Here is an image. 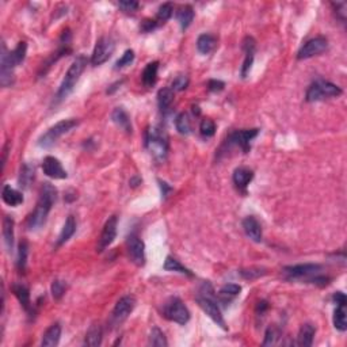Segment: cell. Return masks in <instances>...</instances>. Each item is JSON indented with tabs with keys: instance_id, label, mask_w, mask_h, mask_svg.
<instances>
[{
	"instance_id": "cell-25",
	"label": "cell",
	"mask_w": 347,
	"mask_h": 347,
	"mask_svg": "<svg viewBox=\"0 0 347 347\" xmlns=\"http://www.w3.org/2000/svg\"><path fill=\"white\" fill-rule=\"evenodd\" d=\"M217 40L212 34H201L197 40V49L202 55H209L216 49Z\"/></svg>"
},
{
	"instance_id": "cell-33",
	"label": "cell",
	"mask_w": 347,
	"mask_h": 347,
	"mask_svg": "<svg viewBox=\"0 0 347 347\" xmlns=\"http://www.w3.org/2000/svg\"><path fill=\"white\" fill-rule=\"evenodd\" d=\"M172 102H174V91L171 90V88L166 87V88H162V90L159 91L158 103H159V107H160V110H162L163 113L170 109Z\"/></svg>"
},
{
	"instance_id": "cell-41",
	"label": "cell",
	"mask_w": 347,
	"mask_h": 347,
	"mask_svg": "<svg viewBox=\"0 0 347 347\" xmlns=\"http://www.w3.org/2000/svg\"><path fill=\"white\" fill-rule=\"evenodd\" d=\"M200 132H201L202 137H212L216 133V123L210 118L202 119L201 125H200Z\"/></svg>"
},
{
	"instance_id": "cell-13",
	"label": "cell",
	"mask_w": 347,
	"mask_h": 347,
	"mask_svg": "<svg viewBox=\"0 0 347 347\" xmlns=\"http://www.w3.org/2000/svg\"><path fill=\"white\" fill-rule=\"evenodd\" d=\"M134 307H136V299L133 296H123L122 299H119L118 303L115 304L114 309H113V316H111L113 323H122L123 320L132 313Z\"/></svg>"
},
{
	"instance_id": "cell-2",
	"label": "cell",
	"mask_w": 347,
	"mask_h": 347,
	"mask_svg": "<svg viewBox=\"0 0 347 347\" xmlns=\"http://www.w3.org/2000/svg\"><path fill=\"white\" fill-rule=\"evenodd\" d=\"M87 65V57L84 55H79L73 60V63L71 64V67L68 69V72L65 73V78H64L63 83L60 86L57 94H56V102L59 103L61 101L67 98L68 95L71 94L73 88H75L78 80L80 79V76L83 73V71L86 69Z\"/></svg>"
},
{
	"instance_id": "cell-23",
	"label": "cell",
	"mask_w": 347,
	"mask_h": 347,
	"mask_svg": "<svg viewBox=\"0 0 347 347\" xmlns=\"http://www.w3.org/2000/svg\"><path fill=\"white\" fill-rule=\"evenodd\" d=\"M12 293L15 294L20 305L24 308V311L30 313L32 312V303H30V292H29V289L22 284H15L12 285Z\"/></svg>"
},
{
	"instance_id": "cell-24",
	"label": "cell",
	"mask_w": 347,
	"mask_h": 347,
	"mask_svg": "<svg viewBox=\"0 0 347 347\" xmlns=\"http://www.w3.org/2000/svg\"><path fill=\"white\" fill-rule=\"evenodd\" d=\"M2 198L3 201L10 206H18L23 202V195L18 190L12 189L10 185H4L3 191H2Z\"/></svg>"
},
{
	"instance_id": "cell-47",
	"label": "cell",
	"mask_w": 347,
	"mask_h": 347,
	"mask_svg": "<svg viewBox=\"0 0 347 347\" xmlns=\"http://www.w3.org/2000/svg\"><path fill=\"white\" fill-rule=\"evenodd\" d=\"M140 4L137 2H133V0H123V2H119L118 7L122 10L123 12H136Z\"/></svg>"
},
{
	"instance_id": "cell-20",
	"label": "cell",
	"mask_w": 347,
	"mask_h": 347,
	"mask_svg": "<svg viewBox=\"0 0 347 347\" xmlns=\"http://www.w3.org/2000/svg\"><path fill=\"white\" fill-rule=\"evenodd\" d=\"M254 172L250 168H245V167H239L233 172V183L236 185L237 189L244 190L249 183L253 181Z\"/></svg>"
},
{
	"instance_id": "cell-5",
	"label": "cell",
	"mask_w": 347,
	"mask_h": 347,
	"mask_svg": "<svg viewBox=\"0 0 347 347\" xmlns=\"http://www.w3.org/2000/svg\"><path fill=\"white\" fill-rule=\"evenodd\" d=\"M163 316L174 323L185 326L190 320V312L183 301L178 297H170L163 305Z\"/></svg>"
},
{
	"instance_id": "cell-10",
	"label": "cell",
	"mask_w": 347,
	"mask_h": 347,
	"mask_svg": "<svg viewBox=\"0 0 347 347\" xmlns=\"http://www.w3.org/2000/svg\"><path fill=\"white\" fill-rule=\"evenodd\" d=\"M258 132L259 129H243V130H236L233 132L231 136L227 140V144L228 145L239 146L244 154H247L251 148V140L255 138L258 136Z\"/></svg>"
},
{
	"instance_id": "cell-18",
	"label": "cell",
	"mask_w": 347,
	"mask_h": 347,
	"mask_svg": "<svg viewBox=\"0 0 347 347\" xmlns=\"http://www.w3.org/2000/svg\"><path fill=\"white\" fill-rule=\"evenodd\" d=\"M243 51L245 52V60L243 63V67H241V78H247V75L251 71L254 61V52H255V41H254V38L247 37L243 41Z\"/></svg>"
},
{
	"instance_id": "cell-51",
	"label": "cell",
	"mask_w": 347,
	"mask_h": 347,
	"mask_svg": "<svg viewBox=\"0 0 347 347\" xmlns=\"http://www.w3.org/2000/svg\"><path fill=\"white\" fill-rule=\"evenodd\" d=\"M332 300H334V303H335L336 305H346L347 304L346 296H344L342 292H336L335 294H334V297H332Z\"/></svg>"
},
{
	"instance_id": "cell-8",
	"label": "cell",
	"mask_w": 347,
	"mask_h": 347,
	"mask_svg": "<svg viewBox=\"0 0 347 347\" xmlns=\"http://www.w3.org/2000/svg\"><path fill=\"white\" fill-rule=\"evenodd\" d=\"M197 303L202 308V311L205 312L206 315L209 316L217 326H220L222 330H227V324H225L224 317L221 315L220 308L216 304L213 297L210 296V294H200V296H197Z\"/></svg>"
},
{
	"instance_id": "cell-38",
	"label": "cell",
	"mask_w": 347,
	"mask_h": 347,
	"mask_svg": "<svg viewBox=\"0 0 347 347\" xmlns=\"http://www.w3.org/2000/svg\"><path fill=\"white\" fill-rule=\"evenodd\" d=\"M150 344L151 346H156V347L168 346V342H167L166 336H164L163 331L159 327L152 328V331H151V335H150Z\"/></svg>"
},
{
	"instance_id": "cell-3",
	"label": "cell",
	"mask_w": 347,
	"mask_h": 347,
	"mask_svg": "<svg viewBox=\"0 0 347 347\" xmlns=\"http://www.w3.org/2000/svg\"><path fill=\"white\" fill-rule=\"evenodd\" d=\"M145 148L155 160H166L168 154V137L166 132L159 127L148 128L145 132Z\"/></svg>"
},
{
	"instance_id": "cell-17",
	"label": "cell",
	"mask_w": 347,
	"mask_h": 347,
	"mask_svg": "<svg viewBox=\"0 0 347 347\" xmlns=\"http://www.w3.org/2000/svg\"><path fill=\"white\" fill-rule=\"evenodd\" d=\"M243 228H244L245 235L251 239V240L262 241V225H260L259 221L255 218L254 216L245 217L243 220Z\"/></svg>"
},
{
	"instance_id": "cell-6",
	"label": "cell",
	"mask_w": 347,
	"mask_h": 347,
	"mask_svg": "<svg viewBox=\"0 0 347 347\" xmlns=\"http://www.w3.org/2000/svg\"><path fill=\"white\" fill-rule=\"evenodd\" d=\"M79 121L78 119H63L56 125L47 129L46 133H43L38 140V145L42 148H49L59 140L61 136L68 133L69 130H72L75 127H78Z\"/></svg>"
},
{
	"instance_id": "cell-36",
	"label": "cell",
	"mask_w": 347,
	"mask_h": 347,
	"mask_svg": "<svg viewBox=\"0 0 347 347\" xmlns=\"http://www.w3.org/2000/svg\"><path fill=\"white\" fill-rule=\"evenodd\" d=\"M164 270H167V271H177V272H181V274H185V276L193 277V272L190 271L189 268H186L185 266H182V264L172 257L166 258V262H164Z\"/></svg>"
},
{
	"instance_id": "cell-4",
	"label": "cell",
	"mask_w": 347,
	"mask_h": 347,
	"mask_svg": "<svg viewBox=\"0 0 347 347\" xmlns=\"http://www.w3.org/2000/svg\"><path fill=\"white\" fill-rule=\"evenodd\" d=\"M339 95H342V88L339 86L327 82V80H317L309 86L305 98H307V102H317V101L339 96Z\"/></svg>"
},
{
	"instance_id": "cell-42",
	"label": "cell",
	"mask_w": 347,
	"mask_h": 347,
	"mask_svg": "<svg viewBox=\"0 0 347 347\" xmlns=\"http://www.w3.org/2000/svg\"><path fill=\"white\" fill-rule=\"evenodd\" d=\"M240 276L244 278V280H255V278H259V277L264 276L266 274V270L260 267H251V268H241Z\"/></svg>"
},
{
	"instance_id": "cell-7",
	"label": "cell",
	"mask_w": 347,
	"mask_h": 347,
	"mask_svg": "<svg viewBox=\"0 0 347 347\" xmlns=\"http://www.w3.org/2000/svg\"><path fill=\"white\" fill-rule=\"evenodd\" d=\"M114 41L111 40L110 37H102L95 45V49L92 52V56H91V64L94 67H98L101 64L106 63L107 60L111 57V55L114 53Z\"/></svg>"
},
{
	"instance_id": "cell-12",
	"label": "cell",
	"mask_w": 347,
	"mask_h": 347,
	"mask_svg": "<svg viewBox=\"0 0 347 347\" xmlns=\"http://www.w3.org/2000/svg\"><path fill=\"white\" fill-rule=\"evenodd\" d=\"M10 52L6 45H2V56H0V83L3 87H11L14 84V65L10 60Z\"/></svg>"
},
{
	"instance_id": "cell-37",
	"label": "cell",
	"mask_w": 347,
	"mask_h": 347,
	"mask_svg": "<svg viewBox=\"0 0 347 347\" xmlns=\"http://www.w3.org/2000/svg\"><path fill=\"white\" fill-rule=\"evenodd\" d=\"M33 181H34V168L29 164H23L19 174V186L23 189H28Z\"/></svg>"
},
{
	"instance_id": "cell-15",
	"label": "cell",
	"mask_w": 347,
	"mask_h": 347,
	"mask_svg": "<svg viewBox=\"0 0 347 347\" xmlns=\"http://www.w3.org/2000/svg\"><path fill=\"white\" fill-rule=\"evenodd\" d=\"M321 270L320 264L315 263H305V264H296V266H288L284 268V272L289 278H303V277L313 276Z\"/></svg>"
},
{
	"instance_id": "cell-34",
	"label": "cell",
	"mask_w": 347,
	"mask_h": 347,
	"mask_svg": "<svg viewBox=\"0 0 347 347\" xmlns=\"http://www.w3.org/2000/svg\"><path fill=\"white\" fill-rule=\"evenodd\" d=\"M26 51H28V43L26 42H19L16 45V47L14 51H11L8 55H10V60L14 67L19 65L20 63H23L24 57H26Z\"/></svg>"
},
{
	"instance_id": "cell-35",
	"label": "cell",
	"mask_w": 347,
	"mask_h": 347,
	"mask_svg": "<svg viewBox=\"0 0 347 347\" xmlns=\"http://www.w3.org/2000/svg\"><path fill=\"white\" fill-rule=\"evenodd\" d=\"M175 127H177V130L181 134H187L191 133V119H190L189 114L187 113H181L178 115L177 119H175Z\"/></svg>"
},
{
	"instance_id": "cell-39",
	"label": "cell",
	"mask_w": 347,
	"mask_h": 347,
	"mask_svg": "<svg viewBox=\"0 0 347 347\" xmlns=\"http://www.w3.org/2000/svg\"><path fill=\"white\" fill-rule=\"evenodd\" d=\"M28 255H29V245L26 241H20L19 251H18V260H16V266L20 272L24 271L26 263H28Z\"/></svg>"
},
{
	"instance_id": "cell-45",
	"label": "cell",
	"mask_w": 347,
	"mask_h": 347,
	"mask_svg": "<svg viewBox=\"0 0 347 347\" xmlns=\"http://www.w3.org/2000/svg\"><path fill=\"white\" fill-rule=\"evenodd\" d=\"M65 289H67V285L64 284L63 281H53V284H52V294H53L56 300H60L63 297L64 293H65Z\"/></svg>"
},
{
	"instance_id": "cell-32",
	"label": "cell",
	"mask_w": 347,
	"mask_h": 347,
	"mask_svg": "<svg viewBox=\"0 0 347 347\" xmlns=\"http://www.w3.org/2000/svg\"><path fill=\"white\" fill-rule=\"evenodd\" d=\"M334 327L340 332H344L347 330L346 305H336V309L334 312Z\"/></svg>"
},
{
	"instance_id": "cell-29",
	"label": "cell",
	"mask_w": 347,
	"mask_h": 347,
	"mask_svg": "<svg viewBox=\"0 0 347 347\" xmlns=\"http://www.w3.org/2000/svg\"><path fill=\"white\" fill-rule=\"evenodd\" d=\"M241 292V286L237 284H227L218 290V300L221 303H229L233 297H236Z\"/></svg>"
},
{
	"instance_id": "cell-19",
	"label": "cell",
	"mask_w": 347,
	"mask_h": 347,
	"mask_svg": "<svg viewBox=\"0 0 347 347\" xmlns=\"http://www.w3.org/2000/svg\"><path fill=\"white\" fill-rule=\"evenodd\" d=\"M316 328L312 324L307 323L303 324L297 335V344L301 347H309L313 343V338H315Z\"/></svg>"
},
{
	"instance_id": "cell-46",
	"label": "cell",
	"mask_w": 347,
	"mask_h": 347,
	"mask_svg": "<svg viewBox=\"0 0 347 347\" xmlns=\"http://www.w3.org/2000/svg\"><path fill=\"white\" fill-rule=\"evenodd\" d=\"M277 338H278V332L274 327H268L266 334H264V340H263V346H270V344L276 343Z\"/></svg>"
},
{
	"instance_id": "cell-28",
	"label": "cell",
	"mask_w": 347,
	"mask_h": 347,
	"mask_svg": "<svg viewBox=\"0 0 347 347\" xmlns=\"http://www.w3.org/2000/svg\"><path fill=\"white\" fill-rule=\"evenodd\" d=\"M84 343L90 347L101 346L102 343V327L99 324H92L86 334Z\"/></svg>"
},
{
	"instance_id": "cell-21",
	"label": "cell",
	"mask_w": 347,
	"mask_h": 347,
	"mask_svg": "<svg viewBox=\"0 0 347 347\" xmlns=\"http://www.w3.org/2000/svg\"><path fill=\"white\" fill-rule=\"evenodd\" d=\"M111 119L113 122L122 130H125L127 133H132V123H130V118L128 113L123 110L122 107H117L111 113Z\"/></svg>"
},
{
	"instance_id": "cell-9",
	"label": "cell",
	"mask_w": 347,
	"mask_h": 347,
	"mask_svg": "<svg viewBox=\"0 0 347 347\" xmlns=\"http://www.w3.org/2000/svg\"><path fill=\"white\" fill-rule=\"evenodd\" d=\"M328 46V41L326 37L319 36L312 38V40L307 41L304 43L301 49L297 53V59L299 60H307L311 59V57H315V56L323 53Z\"/></svg>"
},
{
	"instance_id": "cell-16",
	"label": "cell",
	"mask_w": 347,
	"mask_h": 347,
	"mask_svg": "<svg viewBox=\"0 0 347 347\" xmlns=\"http://www.w3.org/2000/svg\"><path fill=\"white\" fill-rule=\"evenodd\" d=\"M42 170L45 175L53 179H65L67 178V171L64 170L59 159L53 156H46L42 162Z\"/></svg>"
},
{
	"instance_id": "cell-30",
	"label": "cell",
	"mask_w": 347,
	"mask_h": 347,
	"mask_svg": "<svg viewBox=\"0 0 347 347\" xmlns=\"http://www.w3.org/2000/svg\"><path fill=\"white\" fill-rule=\"evenodd\" d=\"M158 71H159V63L154 61L150 63L145 67L144 72H142V83L145 87L155 86L156 80H158Z\"/></svg>"
},
{
	"instance_id": "cell-50",
	"label": "cell",
	"mask_w": 347,
	"mask_h": 347,
	"mask_svg": "<svg viewBox=\"0 0 347 347\" xmlns=\"http://www.w3.org/2000/svg\"><path fill=\"white\" fill-rule=\"evenodd\" d=\"M311 282H313L315 285H319V286H326V285L330 284V278L324 276H315V278H312Z\"/></svg>"
},
{
	"instance_id": "cell-31",
	"label": "cell",
	"mask_w": 347,
	"mask_h": 347,
	"mask_svg": "<svg viewBox=\"0 0 347 347\" xmlns=\"http://www.w3.org/2000/svg\"><path fill=\"white\" fill-rule=\"evenodd\" d=\"M3 239L8 251H11L14 249V220L10 216L3 218Z\"/></svg>"
},
{
	"instance_id": "cell-53",
	"label": "cell",
	"mask_w": 347,
	"mask_h": 347,
	"mask_svg": "<svg viewBox=\"0 0 347 347\" xmlns=\"http://www.w3.org/2000/svg\"><path fill=\"white\" fill-rule=\"evenodd\" d=\"M159 183H160V187H162L163 195H164V197H167V191H171V187H168V186H167L166 182L159 181Z\"/></svg>"
},
{
	"instance_id": "cell-26",
	"label": "cell",
	"mask_w": 347,
	"mask_h": 347,
	"mask_svg": "<svg viewBox=\"0 0 347 347\" xmlns=\"http://www.w3.org/2000/svg\"><path fill=\"white\" fill-rule=\"evenodd\" d=\"M76 232V221L73 216H68V218L65 220V224H64L61 232H60V236L57 239V245H63L64 243H67L73 233Z\"/></svg>"
},
{
	"instance_id": "cell-14",
	"label": "cell",
	"mask_w": 347,
	"mask_h": 347,
	"mask_svg": "<svg viewBox=\"0 0 347 347\" xmlns=\"http://www.w3.org/2000/svg\"><path fill=\"white\" fill-rule=\"evenodd\" d=\"M117 225H118V218L117 216H111L109 220L106 221V224L103 227L101 237H99L98 243V251L102 253L109 247V245L114 241L115 236H117Z\"/></svg>"
},
{
	"instance_id": "cell-48",
	"label": "cell",
	"mask_w": 347,
	"mask_h": 347,
	"mask_svg": "<svg viewBox=\"0 0 347 347\" xmlns=\"http://www.w3.org/2000/svg\"><path fill=\"white\" fill-rule=\"evenodd\" d=\"M158 22L154 19H144L141 22V26H140V29H141V32L144 33H150L152 32L154 29L158 28Z\"/></svg>"
},
{
	"instance_id": "cell-27",
	"label": "cell",
	"mask_w": 347,
	"mask_h": 347,
	"mask_svg": "<svg viewBox=\"0 0 347 347\" xmlns=\"http://www.w3.org/2000/svg\"><path fill=\"white\" fill-rule=\"evenodd\" d=\"M177 19L178 22H179V24H181L182 30H186V29L191 24V22H193L194 19L193 7L189 6V4L179 7V10H178L177 12Z\"/></svg>"
},
{
	"instance_id": "cell-40",
	"label": "cell",
	"mask_w": 347,
	"mask_h": 347,
	"mask_svg": "<svg viewBox=\"0 0 347 347\" xmlns=\"http://www.w3.org/2000/svg\"><path fill=\"white\" fill-rule=\"evenodd\" d=\"M172 11L174 7L171 3H164L163 6H160L158 11V15H156V22L158 23H164L167 20L170 19L172 16Z\"/></svg>"
},
{
	"instance_id": "cell-52",
	"label": "cell",
	"mask_w": 347,
	"mask_h": 347,
	"mask_svg": "<svg viewBox=\"0 0 347 347\" xmlns=\"http://www.w3.org/2000/svg\"><path fill=\"white\" fill-rule=\"evenodd\" d=\"M268 308V304H267V301H259L258 303V305H257V313H264V311L267 309Z\"/></svg>"
},
{
	"instance_id": "cell-11",
	"label": "cell",
	"mask_w": 347,
	"mask_h": 347,
	"mask_svg": "<svg viewBox=\"0 0 347 347\" xmlns=\"http://www.w3.org/2000/svg\"><path fill=\"white\" fill-rule=\"evenodd\" d=\"M127 244L130 260L138 267L144 266L145 264V245H144V241L137 235H130L128 237Z\"/></svg>"
},
{
	"instance_id": "cell-49",
	"label": "cell",
	"mask_w": 347,
	"mask_h": 347,
	"mask_svg": "<svg viewBox=\"0 0 347 347\" xmlns=\"http://www.w3.org/2000/svg\"><path fill=\"white\" fill-rule=\"evenodd\" d=\"M224 87H225L224 82H221V80L212 79V80H209V83H208V88H209L210 91H213V92L224 90Z\"/></svg>"
},
{
	"instance_id": "cell-43",
	"label": "cell",
	"mask_w": 347,
	"mask_h": 347,
	"mask_svg": "<svg viewBox=\"0 0 347 347\" xmlns=\"http://www.w3.org/2000/svg\"><path fill=\"white\" fill-rule=\"evenodd\" d=\"M134 60V52L132 49H128L125 53L122 55V57L115 63V69H121V68L127 67V65H130L132 61Z\"/></svg>"
},
{
	"instance_id": "cell-1",
	"label": "cell",
	"mask_w": 347,
	"mask_h": 347,
	"mask_svg": "<svg viewBox=\"0 0 347 347\" xmlns=\"http://www.w3.org/2000/svg\"><path fill=\"white\" fill-rule=\"evenodd\" d=\"M56 198H57V190L51 183H43L36 209L28 220V228L30 231H37L46 222L47 214L51 212Z\"/></svg>"
},
{
	"instance_id": "cell-44",
	"label": "cell",
	"mask_w": 347,
	"mask_h": 347,
	"mask_svg": "<svg viewBox=\"0 0 347 347\" xmlns=\"http://www.w3.org/2000/svg\"><path fill=\"white\" fill-rule=\"evenodd\" d=\"M189 86V78L186 75H179L174 79L171 84V90L172 91H183Z\"/></svg>"
},
{
	"instance_id": "cell-22",
	"label": "cell",
	"mask_w": 347,
	"mask_h": 347,
	"mask_svg": "<svg viewBox=\"0 0 347 347\" xmlns=\"http://www.w3.org/2000/svg\"><path fill=\"white\" fill-rule=\"evenodd\" d=\"M60 336H61V327H60V324H52L51 327L47 328L45 334H43L41 344L45 347L57 346L60 342Z\"/></svg>"
}]
</instances>
